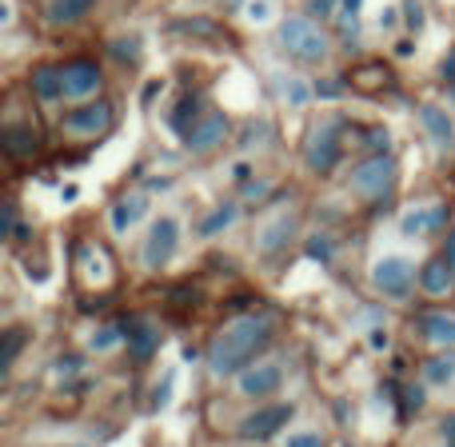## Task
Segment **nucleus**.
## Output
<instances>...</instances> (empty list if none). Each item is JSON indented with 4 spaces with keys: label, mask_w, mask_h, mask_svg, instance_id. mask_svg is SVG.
<instances>
[{
    "label": "nucleus",
    "mask_w": 455,
    "mask_h": 447,
    "mask_svg": "<svg viewBox=\"0 0 455 447\" xmlns=\"http://www.w3.org/2000/svg\"><path fill=\"white\" fill-rule=\"evenodd\" d=\"M40 148V132L32 124H4V152L12 160H24Z\"/></svg>",
    "instance_id": "18"
},
{
    "label": "nucleus",
    "mask_w": 455,
    "mask_h": 447,
    "mask_svg": "<svg viewBox=\"0 0 455 447\" xmlns=\"http://www.w3.org/2000/svg\"><path fill=\"white\" fill-rule=\"evenodd\" d=\"M176 248H180V220H176V216H160L140 248V264L148 267V272H160V267L176 256Z\"/></svg>",
    "instance_id": "7"
},
{
    "label": "nucleus",
    "mask_w": 455,
    "mask_h": 447,
    "mask_svg": "<svg viewBox=\"0 0 455 447\" xmlns=\"http://www.w3.org/2000/svg\"><path fill=\"white\" fill-rule=\"evenodd\" d=\"M280 387H283V368L272 360H256L235 376V392L248 395V400H267V395H275Z\"/></svg>",
    "instance_id": "8"
},
{
    "label": "nucleus",
    "mask_w": 455,
    "mask_h": 447,
    "mask_svg": "<svg viewBox=\"0 0 455 447\" xmlns=\"http://www.w3.org/2000/svg\"><path fill=\"white\" fill-rule=\"evenodd\" d=\"M275 92H280V100H288L291 108H304V104L312 100V88L296 76H275Z\"/></svg>",
    "instance_id": "23"
},
{
    "label": "nucleus",
    "mask_w": 455,
    "mask_h": 447,
    "mask_svg": "<svg viewBox=\"0 0 455 447\" xmlns=\"http://www.w3.org/2000/svg\"><path fill=\"white\" fill-rule=\"evenodd\" d=\"M264 192H267V184L256 180V184H248V188H243V196H264Z\"/></svg>",
    "instance_id": "38"
},
{
    "label": "nucleus",
    "mask_w": 455,
    "mask_h": 447,
    "mask_svg": "<svg viewBox=\"0 0 455 447\" xmlns=\"http://www.w3.org/2000/svg\"><path fill=\"white\" fill-rule=\"evenodd\" d=\"M443 256H448L451 272H455V232H448V243H443Z\"/></svg>",
    "instance_id": "37"
},
{
    "label": "nucleus",
    "mask_w": 455,
    "mask_h": 447,
    "mask_svg": "<svg viewBox=\"0 0 455 447\" xmlns=\"http://www.w3.org/2000/svg\"><path fill=\"white\" fill-rule=\"evenodd\" d=\"M76 196H80V192H76V188H72V184H68V188H64V192H60V200H64V204H72V200H76Z\"/></svg>",
    "instance_id": "42"
},
{
    "label": "nucleus",
    "mask_w": 455,
    "mask_h": 447,
    "mask_svg": "<svg viewBox=\"0 0 455 447\" xmlns=\"http://www.w3.org/2000/svg\"><path fill=\"white\" fill-rule=\"evenodd\" d=\"M283 447H323V435L320 432H291Z\"/></svg>",
    "instance_id": "29"
},
{
    "label": "nucleus",
    "mask_w": 455,
    "mask_h": 447,
    "mask_svg": "<svg viewBox=\"0 0 455 447\" xmlns=\"http://www.w3.org/2000/svg\"><path fill=\"white\" fill-rule=\"evenodd\" d=\"M368 148L371 152H387V148H392V136H387V128H371V132H368Z\"/></svg>",
    "instance_id": "32"
},
{
    "label": "nucleus",
    "mask_w": 455,
    "mask_h": 447,
    "mask_svg": "<svg viewBox=\"0 0 455 447\" xmlns=\"http://www.w3.org/2000/svg\"><path fill=\"white\" fill-rule=\"evenodd\" d=\"M275 336V323L272 315H235V320H228L220 331L212 336V344H208L204 360H208V371H212L216 379H228V376H240L248 363H256V355L264 352L267 344H272Z\"/></svg>",
    "instance_id": "1"
},
{
    "label": "nucleus",
    "mask_w": 455,
    "mask_h": 447,
    "mask_svg": "<svg viewBox=\"0 0 455 447\" xmlns=\"http://www.w3.org/2000/svg\"><path fill=\"white\" fill-rule=\"evenodd\" d=\"M84 259V272H88V283H108L112 280V267H108V256L100 248H84L80 251Z\"/></svg>",
    "instance_id": "25"
},
{
    "label": "nucleus",
    "mask_w": 455,
    "mask_h": 447,
    "mask_svg": "<svg viewBox=\"0 0 455 447\" xmlns=\"http://www.w3.org/2000/svg\"><path fill=\"white\" fill-rule=\"evenodd\" d=\"M371 347H387V331H371Z\"/></svg>",
    "instance_id": "40"
},
{
    "label": "nucleus",
    "mask_w": 455,
    "mask_h": 447,
    "mask_svg": "<svg viewBox=\"0 0 455 447\" xmlns=\"http://www.w3.org/2000/svg\"><path fill=\"white\" fill-rule=\"evenodd\" d=\"M424 379L435 387H448L455 384V355H435V360L424 363Z\"/></svg>",
    "instance_id": "24"
},
{
    "label": "nucleus",
    "mask_w": 455,
    "mask_h": 447,
    "mask_svg": "<svg viewBox=\"0 0 455 447\" xmlns=\"http://www.w3.org/2000/svg\"><path fill=\"white\" fill-rule=\"evenodd\" d=\"M419 408H424V387L419 384L403 387V411H419Z\"/></svg>",
    "instance_id": "31"
},
{
    "label": "nucleus",
    "mask_w": 455,
    "mask_h": 447,
    "mask_svg": "<svg viewBox=\"0 0 455 447\" xmlns=\"http://www.w3.org/2000/svg\"><path fill=\"white\" fill-rule=\"evenodd\" d=\"M419 124H424V132L432 136V144H440V148H451L455 144L451 116L443 108H435V104H424V108H419Z\"/></svg>",
    "instance_id": "17"
},
{
    "label": "nucleus",
    "mask_w": 455,
    "mask_h": 447,
    "mask_svg": "<svg viewBox=\"0 0 455 447\" xmlns=\"http://www.w3.org/2000/svg\"><path fill=\"white\" fill-rule=\"evenodd\" d=\"M451 220V208L448 204H432V208H411L408 216L400 220V232L403 235H432V232H443Z\"/></svg>",
    "instance_id": "13"
},
{
    "label": "nucleus",
    "mask_w": 455,
    "mask_h": 447,
    "mask_svg": "<svg viewBox=\"0 0 455 447\" xmlns=\"http://www.w3.org/2000/svg\"><path fill=\"white\" fill-rule=\"evenodd\" d=\"M124 339H128V355L136 363H148L152 352L160 347V328L148 320H136V323H124Z\"/></svg>",
    "instance_id": "15"
},
{
    "label": "nucleus",
    "mask_w": 455,
    "mask_h": 447,
    "mask_svg": "<svg viewBox=\"0 0 455 447\" xmlns=\"http://www.w3.org/2000/svg\"><path fill=\"white\" fill-rule=\"evenodd\" d=\"M443 440H448V443H455V416H448V419H443Z\"/></svg>",
    "instance_id": "39"
},
{
    "label": "nucleus",
    "mask_w": 455,
    "mask_h": 447,
    "mask_svg": "<svg viewBox=\"0 0 455 447\" xmlns=\"http://www.w3.org/2000/svg\"><path fill=\"white\" fill-rule=\"evenodd\" d=\"M120 339H124V323H108V328H100L92 339H88V347H92V352H108V347H116Z\"/></svg>",
    "instance_id": "27"
},
{
    "label": "nucleus",
    "mask_w": 455,
    "mask_h": 447,
    "mask_svg": "<svg viewBox=\"0 0 455 447\" xmlns=\"http://www.w3.org/2000/svg\"><path fill=\"white\" fill-rule=\"evenodd\" d=\"M144 212H148V196H140V192H132V196L116 200V204H112V212H108L112 232H116V235H124V232H128V227H132L136 220H144Z\"/></svg>",
    "instance_id": "16"
},
{
    "label": "nucleus",
    "mask_w": 455,
    "mask_h": 447,
    "mask_svg": "<svg viewBox=\"0 0 455 447\" xmlns=\"http://www.w3.org/2000/svg\"><path fill=\"white\" fill-rule=\"evenodd\" d=\"M112 52H116L120 60H124V56H128V60H136V40H128V44H124V40H116V44H112Z\"/></svg>",
    "instance_id": "35"
},
{
    "label": "nucleus",
    "mask_w": 455,
    "mask_h": 447,
    "mask_svg": "<svg viewBox=\"0 0 455 447\" xmlns=\"http://www.w3.org/2000/svg\"><path fill=\"white\" fill-rule=\"evenodd\" d=\"M312 8H315V12H320V16H328V12H331V0H315Z\"/></svg>",
    "instance_id": "41"
},
{
    "label": "nucleus",
    "mask_w": 455,
    "mask_h": 447,
    "mask_svg": "<svg viewBox=\"0 0 455 447\" xmlns=\"http://www.w3.org/2000/svg\"><path fill=\"white\" fill-rule=\"evenodd\" d=\"M307 256H320L323 264H328L331 259V240L328 235H312V240H307Z\"/></svg>",
    "instance_id": "30"
},
{
    "label": "nucleus",
    "mask_w": 455,
    "mask_h": 447,
    "mask_svg": "<svg viewBox=\"0 0 455 447\" xmlns=\"http://www.w3.org/2000/svg\"><path fill=\"white\" fill-rule=\"evenodd\" d=\"M4 235H8V240L16 235V204H12V200H8V208H4Z\"/></svg>",
    "instance_id": "36"
},
{
    "label": "nucleus",
    "mask_w": 455,
    "mask_h": 447,
    "mask_svg": "<svg viewBox=\"0 0 455 447\" xmlns=\"http://www.w3.org/2000/svg\"><path fill=\"white\" fill-rule=\"evenodd\" d=\"M344 12H360V0H344Z\"/></svg>",
    "instance_id": "43"
},
{
    "label": "nucleus",
    "mask_w": 455,
    "mask_h": 447,
    "mask_svg": "<svg viewBox=\"0 0 455 447\" xmlns=\"http://www.w3.org/2000/svg\"><path fill=\"white\" fill-rule=\"evenodd\" d=\"M395 188V160L387 152H376L363 164L352 168V192L363 200H384Z\"/></svg>",
    "instance_id": "5"
},
{
    "label": "nucleus",
    "mask_w": 455,
    "mask_h": 447,
    "mask_svg": "<svg viewBox=\"0 0 455 447\" xmlns=\"http://www.w3.org/2000/svg\"><path fill=\"white\" fill-rule=\"evenodd\" d=\"M116 124V112H112L108 100H96V104H80V108L64 112L60 120V132L68 140H100V136L112 132Z\"/></svg>",
    "instance_id": "3"
},
{
    "label": "nucleus",
    "mask_w": 455,
    "mask_h": 447,
    "mask_svg": "<svg viewBox=\"0 0 455 447\" xmlns=\"http://www.w3.org/2000/svg\"><path fill=\"white\" fill-rule=\"evenodd\" d=\"M235 216H240V208H235L232 200H228V204H216L212 212H208L204 220H200V227H196V232L204 235V240H212V235H220L224 227H232V224H235Z\"/></svg>",
    "instance_id": "22"
},
{
    "label": "nucleus",
    "mask_w": 455,
    "mask_h": 447,
    "mask_svg": "<svg viewBox=\"0 0 455 447\" xmlns=\"http://www.w3.org/2000/svg\"><path fill=\"white\" fill-rule=\"evenodd\" d=\"M168 392H172V376H164V384H156V395H152V408H164Z\"/></svg>",
    "instance_id": "34"
},
{
    "label": "nucleus",
    "mask_w": 455,
    "mask_h": 447,
    "mask_svg": "<svg viewBox=\"0 0 455 447\" xmlns=\"http://www.w3.org/2000/svg\"><path fill=\"white\" fill-rule=\"evenodd\" d=\"M288 419H291V403H272V408L251 411V416L240 424V435L243 440H272Z\"/></svg>",
    "instance_id": "11"
},
{
    "label": "nucleus",
    "mask_w": 455,
    "mask_h": 447,
    "mask_svg": "<svg viewBox=\"0 0 455 447\" xmlns=\"http://www.w3.org/2000/svg\"><path fill=\"white\" fill-rule=\"evenodd\" d=\"M304 164H307V172H315V176H328L331 168L339 164V120H320V124H312V132H307V140H304Z\"/></svg>",
    "instance_id": "4"
},
{
    "label": "nucleus",
    "mask_w": 455,
    "mask_h": 447,
    "mask_svg": "<svg viewBox=\"0 0 455 447\" xmlns=\"http://www.w3.org/2000/svg\"><path fill=\"white\" fill-rule=\"evenodd\" d=\"M419 331H424V339H432V344L455 347V315H448V312L419 315Z\"/></svg>",
    "instance_id": "19"
},
{
    "label": "nucleus",
    "mask_w": 455,
    "mask_h": 447,
    "mask_svg": "<svg viewBox=\"0 0 455 447\" xmlns=\"http://www.w3.org/2000/svg\"><path fill=\"white\" fill-rule=\"evenodd\" d=\"M28 88L40 96V100H60L64 96V72L52 68V64H40V68H32Z\"/></svg>",
    "instance_id": "20"
},
{
    "label": "nucleus",
    "mask_w": 455,
    "mask_h": 447,
    "mask_svg": "<svg viewBox=\"0 0 455 447\" xmlns=\"http://www.w3.org/2000/svg\"><path fill=\"white\" fill-rule=\"evenodd\" d=\"M280 48L299 64H320L328 56V36L320 32V24L307 16H288L280 24Z\"/></svg>",
    "instance_id": "2"
},
{
    "label": "nucleus",
    "mask_w": 455,
    "mask_h": 447,
    "mask_svg": "<svg viewBox=\"0 0 455 447\" xmlns=\"http://www.w3.org/2000/svg\"><path fill=\"white\" fill-rule=\"evenodd\" d=\"M243 16H248L251 24H264L267 16H272V4H267V0H248V4H243Z\"/></svg>",
    "instance_id": "28"
},
{
    "label": "nucleus",
    "mask_w": 455,
    "mask_h": 447,
    "mask_svg": "<svg viewBox=\"0 0 455 447\" xmlns=\"http://www.w3.org/2000/svg\"><path fill=\"white\" fill-rule=\"evenodd\" d=\"M96 8V0H48L44 16L48 24H76Z\"/></svg>",
    "instance_id": "21"
},
{
    "label": "nucleus",
    "mask_w": 455,
    "mask_h": 447,
    "mask_svg": "<svg viewBox=\"0 0 455 447\" xmlns=\"http://www.w3.org/2000/svg\"><path fill=\"white\" fill-rule=\"evenodd\" d=\"M224 140H228V116H224V112H204V116H200L196 124L184 132V148L196 152V156L220 148Z\"/></svg>",
    "instance_id": "10"
},
{
    "label": "nucleus",
    "mask_w": 455,
    "mask_h": 447,
    "mask_svg": "<svg viewBox=\"0 0 455 447\" xmlns=\"http://www.w3.org/2000/svg\"><path fill=\"white\" fill-rule=\"evenodd\" d=\"M291 232H296V216H291V212H275L267 224L256 227V251H264V256H275L280 248H288Z\"/></svg>",
    "instance_id": "12"
},
{
    "label": "nucleus",
    "mask_w": 455,
    "mask_h": 447,
    "mask_svg": "<svg viewBox=\"0 0 455 447\" xmlns=\"http://www.w3.org/2000/svg\"><path fill=\"white\" fill-rule=\"evenodd\" d=\"M419 288H424V296H432V299L451 296V288H455V272H451L448 256H435V259H427V264L419 267Z\"/></svg>",
    "instance_id": "14"
},
{
    "label": "nucleus",
    "mask_w": 455,
    "mask_h": 447,
    "mask_svg": "<svg viewBox=\"0 0 455 447\" xmlns=\"http://www.w3.org/2000/svg\"><path fill=\"white\" fill-rule=\"evenodd\" d=\"M403 12H408L411 28H419V24H424V8H419V0H408V4H403Z\"/></svg>",
    "instance_id": "33"
},
{
    "label": "nucleus",
    "mask_w": 455,
    "mask_h": 447,
    "mask_svg": "<svg viewBox=\"0 0 455 447\" xmlns=\"http://www.w3.org/2000/svg\"><path fill=\"white\" fill-rule=\"evenodd\" d=\"M371 288L387 299H408L416 288V264L408 256H379L371 264Z\"/></svg>",
    "instance_id": "6"
},
{
    "label": "nucleus",
    "mask_w": 455,
    "mask_h": 447,
    "mask_svg": "<svg viewBox=\"0 0 455 447\" xmlns=\"http://www.w3.org/2000/svg\"><path fill=\"white\" fill-rule=\"evenodd\" d=\"M24 339H28V336H24L20 328H8L4 331V347H0V368H4V371L16 363V352L24 347Z\"/></svg>",
    "instance_id": "26"
},
{
    "label": "nucleus",
    "mask_w": 455,
    "mask_h": 447,
    "mask_svg": "<svg viewBox=\"0 0 455 447\" xmlns=\"http://www.w3.org/2000/svg\"><path fill=\"white\" fill-rule=\"evenodd\" d=\"M64 100H88L104 88V72L96 68V60H68L64 64Z\"/></svg>",
    "instance_id": "9"
}]
</instances>
